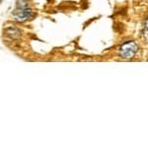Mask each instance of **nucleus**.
I'll return each mask as SVG.
<instances>
[{"label": "nucleus", "mask_w": 148, "mask_h": 148, "mask_svg": "<svg viewBox=\"0 0 148 148\" xmlns=\"http://www.w3.org/2000/svg\"><path fill=\"white\" fill-rule=\"evenodd\" d=\"M14 15H15L16 20L18 21H24L30 17L31 10L28 8L27 3L26 2H22V0H20V2H19V8L15 11Z\"/></svg>", "instance_id": "obj_2"}, {"label": "nucleus", "mask_w": 148, "mask_h": 148, "mask_svg": "<svg viewBox=\"0 0 148 148\" xmlns=\"http://www.w3.org/2000/svg\"><path fill=\"white\" fill-rule=\"evenodd\" d=\"M147 28H148V21H147Z\"/></svg>", "instance_id": "obj_3"}, {"label": "nucleus", "mask_w": 148, "mask_h": 148, "mask_svg": "<svg viewBox=\"0 0 148 148\" xmlns=\"http://www.w3.org/2000/svg\"><path fill=\"white\" fill-rule=\"evenodd\" d=\"M137 51V46L134 42H126L121 46L120 53L123 58H132Z\"/></svg>", "instance_id": "obj_1"}]
</instances>
